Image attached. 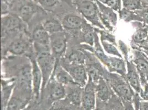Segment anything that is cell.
I'll use <instances>...</instances> for the list:
<instances>
[{"instance_id": "10", "label": "cell", "mask_w": 148, "mask_h": 110, "mask_svg": "<svg viewBox=\"0 0 148 110\" xmlns=\"http://www.w3.org/2000/svg\"><path fill=\"white\" fill-rule=\"evenodd\" d=\"M60 64L70 74L75 83L84 88L88 79L85 65L70 63L63 58H61Z\"/></svg>"}, {"instance_id": "26", "label": "cell", "mask_w": 148, "mask_h": 110, "mask_svg": "<svg viewBox=\"0 0 148 110\" xmlns=\"http://www.w3.org/2000/svg\"><path fill=\"white\" fill-rule=\"evenodd\" d=\"M124 8L133 11L143 10L144 6V3L142 0H122Z\"/></svg>"}, {"instance_id": "19", "label": "cell", "mask_w": 148, "mask_h": 110, "mask_svg": "<svg viewBox=\"0 0 148 110\" xmlns=\"http://www.w3.org/2000/svg\"><path fill=\"white\" fill-rule=\"evenodd\" d=\"M51 77L63 86H68L76 84L70 74L59 63H56Z\"/></svg>"}, {"instance_id": "4", "label": "cell", "mask_w": 148, "mask_h": 110, "mask_svg": "<svg viewBox=\"0 0 148 110\" xmlns=\"http://www.w3.org/2000/svg\"><path fill=\"white\" fill-rule=\"evenodd\" d=\"M66 92L65 86L58 83L54 77H51L49 81L41 92L39 101L40 108L47 107L50 109L52 104L56 101L66 98Z\"/></svg>"}, {"instance_id": "21", "label": "cell", "mask_w": 148, "mask_h": 110, "mask_svg": "<svg viewBox=\"0 0 148 110\" xmlns=\"http://www.w3.org/2000/svg\"><path fill=\"white\" fill-rule=\"evenodd\" d=\"M107 67L111 73L116 72L123 77L125 76V63L121 58L110 57V61Z\"/></svg>"}, {"instance_id": "18", "label": "cell", "mask_w": 148, "mask_h": 110, "mask_svg": "<svg viewBox=\"0 0 148 110\" xmlns=\"http://www.w3.org/2000/svg\"><path fill=\"white\" fill-rule=\"evenodd\" d=\"M62 58L70 63L85 65V55L83 51L76 46H68L66 52Z\"/></svg>"}, {"instance_id": "40", "label": "cell", "mask_w": 148, "mask_h": 110, "mask_svg": "<svg viewBox=\"0 0 148 110\" xmlns=\"http://www.w3.org/2000/svg\"><path fill=\"white\" fill-rule=\"evenodd\" d=\"M148 37V39H147V42H148V37Z\"/></svg>"}, {"instance_id": "29", "label": "cell", "mask_w": 148, "mask_h": 110, "mask_svg": "<svg viewBox=\"0 0 148 110\" xmlns=\"http://www.w3.org/2000/svg\"><path fill=\"white\" fill-rule=\"evenodd\" d=\"M101 44L104 50L108 54L116 56L119 58H122V55L120 54L117 49L113 44L105 41H101Z\"/></svg>"}, {"instance_id": "13", "label": "cell", "mask_w": 148, "mask_h": 110, "mask_svg": "<svg viewBox=\"0 0 148 110\" xmlns=\"http://www.w3.org/2000/svg\"><path fill=\"white\" fill-rule=\"evenodd\" d=\"M96 2L99 7V18L102 23L108 30L112 31L113 27L116 25L117 23V14L113 11V9L106 6L98 0H96Z\"/></svg>"}, {"instance_id": "35", "label": "cell", "mask_w": 148, "mask_h": 110, "mask_svg": "<svg viewBox=\"0 0 148 110\" xmlns=\"http://www.w3.org/2000/svg\"><path fill=\"white\" fill-rule=\"evenodd\" d=\"M124 110H136L134 105L132 101L122 100Z\"/></svg>"}, {"instance_id": "30", "label": "cell", "mask_w": 148, "mask_h": 110, "mask_svg": "<svg viewBox=\"0 0 148 110\" xmlns=\"http://www.w3.org/2000/svg\"><path fill=\"white\" fill-rule=\"evenodd\" d=\"M148 37V29H140L137 31L133 36V40L136 43L143 42Z\"/></svg>"}, {"instance_id": "15", "label": "cell", "mask_w": 148, "mask_h": 110, "mask_svg": "<svg viewBox=\"0 0 148 110\" xmlns=\"http://www.w3.org/2000/svg\"><path fill=\"white\" fill-rule=\"evenodd\" d=\"M66 96V98L72 105L81 106L82 97L84 88L76 84L65 86Z\"/></svg>"}, {"instance_id": "33", "label": "cell", "mask_w": 148, "mask_h": 110, "mask_svg": "<svg viewBox=\"0 0 148 110\" xmlns=\"http://www.w3.org/2000/svg\"><path fill=\"white\" fill-rule=\"evenodd\" d=\"M134 17V12L132 11H130L124 8L120 11V18L123 19L124 21L129 22L130 20L133 19Z\"/></svg>"}, {"instance_id": "27", "label": "cell", "mask_w": 148, "mask_h": 110, "mask_svg": "<svg viewBox=\"0 0 148 110\" xmlns=\"http://www.w3.org/2000/svg\"><path fill=\"white\" fill-rule=\"evenodd\" d=\"M74 106L65 98L54 103L49 110H73Z\"/></svg>"}, {"instance_id": "28", "label": "cell", "mask_w": 148, "mask_h": 110, "mask_svg": "<svg viewBox=\"0 0 148 110\" xmlns=\"http://www.w3.org/2000/svg\"><path fill=\"white\" fill-rule=\"evenodd\" d=\"M94 29L97 33H99L100 34L101 41H108L113 44L114 45H117L115 40V37L112 34L107 32L106 31H105V29H101L97 28H94Z\"/></svg>"}, {"instance_id": "16", "label": "cell", "mask_w": 148, "mask_h": 110, "mask_svg": "<svg viewBox=\"0 0 148 110\" xmlns=\"http://www.w3.org/2000/svg\"><path fill=\"white\" fill-rule=\"evenodd\" d=\"M15 85L14 80L1 79V110H6Z\"/></svg>"}, {"instance_id": "5", "label": "cell", "mask_w": 148, "mask_h": 110, "mask_svg": "<svg viewBox=\"0 0 148 110\" xmlns=\"http://www.w3.org/2000/svg\"><path fill=\"white\" fill-rule=\"evenodd\" d=\"M81 15L98 28L105 29L99 18V10L96 2L91 0H72Z\"/></svg>"}, {"instance_id": "38", "label": "cell", "mask_w": 148, "mask_h": 110, "mask_svg": "<svg viewBox=\"0 0 148 110\" xmlns=\"http://www.w3.org/2000/svg\"><path fill=\"white\" fill-rule=\"evenodd\" d=\"M139 110H148V101H141Z\"/></svg>"}, {"instance_id": "36", "label": "cell", "mask_w": 148, "mask_h": 110, "mask_svg": "<svg viewBox=\"0 0 148 110\" xmlns=\"http://www.w3.org/2000/svg\"><path fill=\"white\" fill-rule=\"evenodd\" d=\"M105 105L106 103H102L98 100H96V108L93 110H105Z\"/></svg>"}, {"instance_id": "41", "label": "cell", "mask_w": 148, "mask_h": 110, "mask_svg": "<svg viewBox=\"0 0 148 110\" xmlns=\"http://www.w3.org/2000/svg\"><path fill=\"white\" fill-rule=\"evenodd\" d=\"M91 1H95V2H96V0H91Z\"/></svg>"}, {"instance_id": "9", "label": "cell", "mask_w": 148, "mask_h": 110, "mask_svg": "<svg viewBox=\"0 0 148 110\" xmlns=\"http://www.w3.org/2000/svg\"><path fill=\"white\" fill-rule=\"evenodd\" d=\"M37 61L42 75V86L41 92L43 91L53 74L56 65V58L51 53L38 55Z\"/></svg>"}, {"instance_id": "17", "label": "cell", "mask_w": 148, "mask_h": 110, "mask_svg": "<svg viewBox=\"0 0 148 110\" xmlns=\"http://www.w3.org/2000/svg\"><path fill=\"white\" fill-rule=\"evenodd\" d=\"M42 24L50 35L64 31L60 20L54 14L48 13L47 17L44 19Z\"/></svg>"}, {"instance_id": "6", "label": "cell", "mask_w": 148, "mask_h": 110, "mask_svg": "<svg viewBox=\"0 0 148 110\" xmlns=\"http://www.w3.org/2000/svg\"><path fill=\"white\" fill-rule=\"evenodd\" d=\"M32 28L31 36L36 56L51 53L50 34L44 28L42 23L34 25Z\"/></svg>"}, {"instance_id": "37", "label": "cell", "mask_w": 148, "mask_h": 110, "mask_svg": "<svg viewBox=\"0 0 148 110\" xmlns=\"http://www.w3.org/2000/svg\"><path fill=\"white\" fill-rule=\"evenodd\" d=\"M119 44L120 49L122 50V52L125 55L124 56H127V52H128V51H127V48L125 45L121 40L119 41Z\"/></svg>"}, {"instance_id": "20", "label": "cell", "mask_w": 148, "mask_h": 110, "mask_svg": "<svg viewBox=\"0 0 148 110\" xmlns=\"http://www.w3.org/2000/svg\"><path fill=\"white\" fill-rule=\"evenodd\" d=\"M90 52L96 56V57L99 59V61L101 62L107 67L108 66L110 61V57L105 54L102 46L99 43L98 33H97L96 32L95 33V35L94 45L92 46V48Z\"/></svg>"}, {"instance_id": "3", "label": "cell", "mask_w": 148, "mask_h": 110, "mask_svg": "<svg viewBox=\"0 0 148 110\" xmlns=\"http://www.w3.org/2000/svg\"><path fill=\"white\" fill-rule=\"evenodd\" d=\"M7 52L12 56H23L28 58L36 55L29 31H23L13 39L6 49L2 51V58L5 57Z\"/></svg>"}, {"instance_id": "31", "label": "cell", "mask_w": 148, "mask_h": 110, "mask_svg": "<svg viewBox=\"0 0 148 110\" xmlns=\"http://www.w3.org/2000/svg\"><path fill=\"white\" fill-rule=\"evenodd\" d=\"M136 63L138 71L143 73L144 75H147L148 77V63L145 60L143 59H138L136 60Z\"/></svg>"}, {"instance_id": "22", "label": "cell", "mask_w": 148, "mask_h": 110, "mask_svg": "<svg viewBox=\"0 0 148 110\" xmlns=\"http://www.w3.org/2000/svg\"><path fill=\"white\" fill-rule=\"evenodd\" d=\"M128 73L127 74L126 77L129 83L137 93L141 92L140 82L139 80L138 75L136 72V69L133 65L129 62H127Z\"/></svg>"}, {"instance_id": "8", "label": "cell", "mask_w": 148, "mask_h": 110, "mask_svg": "<svg viewBox=\"0 0 148 110\" xmlns=\"http://www.w3.org/2000/svg\"><path fill=\"white\" fill-rule=\"evenodd\" d=\"M51 54L56 58V63H59L68 49V35L65 31L50 35Z\"/></svg>"}, {"instance_id": "11", "label": "cell", "mask_w": 148, "mask_h": 110, "mask_svg": "<svg viewBox=\"0 0 148 110\" xmlns=\"http://www.w3.org/2000/svg\"><path fill=\"white\" fill-rule=\"evenodd\" d=\"M96 106V84L88 78L86 85L84 88L81 107L84 110H93Z\"/></svg>"}, {"instance_id": "25", "label": "cell", "mask_w": 148, "mask_h": 110, "mask_svg": "<svg viewBox=\"0 0 148 110\" xmlns=\"http://www.w3.org/2000/svg\"><path fill=\"white\" fill-rule=\"evenodd\" d=\"M105 110H124L122 100L114 92L111 98L106 103Z\"/></svg>"}, {"instance_id": "14", "label": "cell", "mask_w": 148, "mask_h": 110, "mask_svg": "<svg viewBox=\"0 0 148 110\" xmlns=\"http://www.w3.org/2000/svg\"><path fill=\"white\" fill-rule=\"evenodd\" d=\"M114 94L108 83L103 78H101L96 84V100L106 103Z\"/></svg>"}, {"instance_id": "2", "label": "cell", "mask_w": 148, "mask_h": 110, "mask_svg": "<svg viewBox=\"0 0 148 110\" xmlns=\"http://www.w3.org/2000/svg\"><path fill=\"white\" fill-rule=\"evenodd\" d=\"M26 23L18 16L14 13H9L2 16L1 18V41L2 51L13 39L23 31H28Z\"/></svg>"}, {"instance_id": "7", "label": "cell", "mask_w": 148, "mask_h": 110, "mask_svg": "<svg viewBox=\"0 0 148 110\" xmlns=\"http://www.w3.org/2000/svg\"><path fill=\"white\" fill-rule=\"evenodd\" d=\"M123 78V77L110 72L105 80L108 83L114 94L122 100L132 102L134 94Z\"/></svg>"}, {"instance_id": "1", "label": "cell", "mask_w": 148, "mask_h": 110, "mask_svg": "<svg viewBox=\"0 0 148 110\" xmlns=\"http://www.w3.org/2000/svg\"><path fill=\"white\" fill-rule=\"evenodd\" d=\"M2 69L6 78L14 80L15 86L33 92L32 66L28 57L12 55L2 58Z\"/></svg>"}, {"instance_id": "34", "label": "cell", "mask_w": 148, "mask_h": 110, "mask_svg": "<svg viewBox=\"0 0 148 110\" xmlns=\"http://www.w3.org/2000/svg\"><path fill=\"white\" fill-rule=\"evenodd\" d=\"M21 110H40L39 103L33 100L25 109Z\"/></svg>"}, {"instance_id": "12", "label": "cell", "mask_w": 148, "mask_h": 110, "mask_svg": "<svg viewBox=\"0 0 148 110\" xmlns=\"http://www.w3.org/2000/svg\"><path fill=\"white\" fill-rule=\"evenodd\" d=\"M32 66V88L33 100L39 103L42 86V75L37 63L36 56L29 58Z\"/></svg>"}, {"instance_id": "39", "label": "cell", "mask_w": 148, "mask_h": 110, "mask_svg": "<svg viewBox=\"0 0 148 110\" xmlns=\"http://www.w3.org/2000/svg\"><path fill=\"white\" fill-rule=\"evenodd\" d=\"M73 110H84L81 106H74Z\"/></svg>"}, {"instance_id": "23", "label": "cell", "mask_w": 148, "mask_h": 110, "mask_svg": "<svg viewBox=\"0 0 148 110\" xmlns=\"http://www.w3.org/2000/svg\"><path fill=\"white\" fill-rule=\"evenodd\" d=\"M95 33L94 28L86 22L82 29V43H85L87 45L93 46Z\"/></svg>"}, {"instance_id": "32", "label": "cell", "mask_w": 148, "mask_h": 110, "mask_svg": "<svg viewBox=\"0 0 148 110\" xmlns=\"http://www.w3.org/2000/svg\"><path fill=\"white\" fill-rule=\"evenodd\" d=\"M103 4L111 8L112 9L118 11L120 8V2L121 0H98Z\"/></svg>"}, {"instance_id": "24", "label": "cell", "mask_w": 148, "mask_h": 110, "mask_svg": "<svg viewBox=\"0 0 148 110\" xmlns=\"http://www.w3.org/2000/svg\"><path fill=\"white\" fill-rule=\"evenodd\" d=\"M63 0H36L44 10L50 13H53L61 5Z\"/></svg>"}]
</instances>
